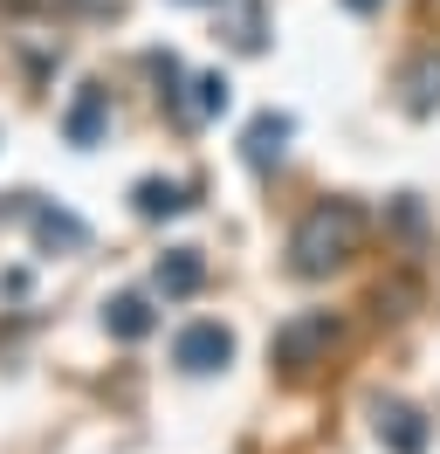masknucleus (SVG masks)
Returning a JSON list of instances; mask_svg holds the SVG:
<instances>
[{
    "label": "nucleus",
    "mask_w": 440,
    "mask_h": 454,
    "mask_svg": "<svg viewBox=\"0 0 440 454\" xmlns=\"http://www.w3.org/2000/svg\"><path fill=\"white\" fill-rule=\"evenodd\" d=\"M358 234H365V214H358L351 200H324V207H310L289 234V269H296L302 283H317L330 269H344L358 255Z\"/></svg>",
    "instance_id": "1"
},
{
    "label": "nucleus",
    "mask_w": 440,
    "mask_h": 454,
    "mask_svg": "<svg viewBox=\"0 0 440 454\" xmlns=\"http://www.w3.org/2000/svg\"><path fill=\"white\" fill-rule=\"evenodd\" d=\"M344 338V331H337V317L330 310H302V317H289V324H282V331H275V365L282 372H310V365H324L330 358V344Z\"/></svg>",
    "instance_id": "2"
},
{
    "label": "nucleus",
    "mask_w": 440,
    "mask_h": 454,
    "mask_svg": "<svg viewBox=\"0 0 440 454\" xmlns=\"http://www.w3.org/2000/svg\"><path fill=\"white\" fill-rule=\"evenodd\" d=\"M227 358H234V331H227V324H186V331H179V344H172V365L192 372V379L220 372Z\"/></svg>",
    "instance_id": "3"
},
{
    "label": "nucleus",
    "mask_w": 440,
    "mask_h": 454,
    "mask_svg": "<svg viewBox=\"0 0 440 454\" xmlns=\"http://www.w3.org/2000/svg\"><path fill=\"white\" fill-rule=\"evenodd\" d=\"M372 427H379V441L392 454H427V441H434V434H427V413L406 406V399H379V406H372Z\"/></svg>",
    "instance_id": "4"
},
{
    "label": "nucleus",
    "mask_w": 440,
    "mask_h": 454,
    "mask_svg": "<svg viewBox=\"0 0 440 454\" xmlns=\"http://www.w3.org/2000/svg\"><path fill=\"white\" fill-rule=\"evenodd\" d=\"M399 104H406L412 117L440 111V49H420V56L399 69Z\"/></svg>",
    "instance_id": "5"
},
{
    "label": "nucleus",
    "mask_w": 440,
    "mask_h": 454,
    "mask_svg": "<svg viewBox=\"0 0 440 454\" xmlns=\"http://www.w3.org/2000/svg\"><path fill=\"white\" fill-rule=\"evenodd\" d=\"M289 131H296V124H289L282 111H262L255 124H248V138H241V159L255 172H275V166H282V152H289Z\"/></svg>",
    "instance_id": "6"
},
{
    "label": "nucleus",
    "mask_w": 440,
    "mask_h": 454,
    "mask_svg": "<svg viewBox=\"0 0 440 454\" xmlns=\"http://www.w3.org/2000/svg\"><path fill=\"white\" fill-rule=\"evenodd\" d=\"M104 117H110V90L104 83H82L76 104H69V117H62V138H69V145H97V138H104Z\"/></svg>",
    "instance_id": "7"
},
{
    "label": "nucleus",
    "mask_w": 440,
    "mask_h": 454,
    "mask_svg": "<svg viewBox=\"0 0 440 454\" xmlns=\"http://www.w3.org/2000/svg\"><path fill=\"white\" fill-rule=\"evenodd\" d=\"M152 283H159V296H192V289L207 283V255H200V248H165L159 269H152Z\"/></svg>",
    "instance_id": "8"
},
{
    "label": "nucleus",
    "mask_w": 440,
    "mask_h": 454,
    "mask_svg": "<svg viewBox=\"0 0 440 454\" xmlns=\"http://www.w3.org/2000/svg\"><path fill=\"white\" fill-rule=\"evenodd\" d=\"M28 221H35V241H42V248H62V255L90 248V227H82L76 214H69V207H35Z\"/></svg>",
    "instance_id": "9"
},
{
    "label": "nucleus",
    "mask_w": 440,
    "mask_h": 454,
    "mask_svg": "<svg viewBox=\"0 0 440 454\" xmlns=\"http://www.w3.org/2000/svg\"><path fill=\"white\" fill-rule=\"evenodd\" d=\"M152 324H159V317H152V303H145L138 289H124V296H110V303H104V331H110V338H124V344L152 338Z\"/></svg>",
    "instance_id": "10"
},
{
    "label": "nucleus",
    "mask_w": 440,
    "mask_h": 454,
    "mask_svg": "<svg viewBox=\"0 0 440 454\" xmlns=\"http://www.w3.org/2000/svg\"><path fill=\"white\" fill-rule=\"evenodd\" d=\"M227 104H234L227 76H220V69H207V76H192V97H179V117H186V124H207V117H220Z\"/></svg>",
    "instance_id": "11"
},
{
    "label": "nucleus",
    "mask_w": 440,
    "mask_h": 454,
    "mask_svg": "<svg viewBox=\"0 0 440 454\" xmlns=\"http://www.w3.org/2000/svg\"><path fill=\"white\" fill-rule=\"evenodd\" d=\"M131 207L145 221H172V214H186V193L172 186V179H138L131 186Z\"/></svg>",
    "instance_id": "12"
},
{
    "label": "nucleus",
    "mask_w": 440,
    "mask_h": 454,
    "mask_svg": "<svg viewBox=\"0 0 440 454\" xmlns=\"http://www.w3.org/2000/svg\"><path fill=\"white\" fill-rule=\"evenodd\" d=\"M234 49H241V56H262V49H269V35H262V0H241V14H234Z\"/></svg>",
    "instance_id": "13"
},
{
    "label": "nucleus",
    "mask_w": 440,
    "mask_h": 454,
    "mask_svg": "<svg viewBox=\"0 0 440 454\" xmlns=\"http://www.w3.org/2000/svg\"><path fill=\"white\" fill-rule=\"evenodd\" d=\"M145 69L159 76V97H165V104H179V56H172V49H152Z\"/></svg>",
    "instance_id": "14"
},
{
    "label": "nucleus",
    "mask_w": 440,
    "mask_h": 454,
    "mask_svg": "<svg viewBox=\"0 0 440 454\" xmlns=\"http://www.w3.org/2000/svg\"><path fill=\"white\" fill-rule=\"evenodd\" d=\"M344 7H351V14H372V7H385V0H344Z\"/></svg>",
    "instance_id": "15"
},
{
    "label": "nucleus",
    "mask_w": 440,
    "mask_h": 454,
    "mask_svg": "<svg viewBox=\"0 0 440 454\" xmlns=\"http://www.w3.org/2000/svg\"><path fill=\"white\" fill-rule=\"evenodd\" d=\"M179 7H207V0H179Z\"/></svg>",
    "instance_id": "16"
}]
</instances>
